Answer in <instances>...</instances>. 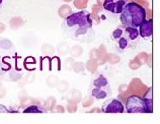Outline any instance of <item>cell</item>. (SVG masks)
<instances>
[{
	"label": "cell",
	"instance_id": "obj_3",
	"mask_svg": "<svg viewBox=\"0 0 160 124\" xmlns=\"http://www.w3.org/2000/svg\"><path fill=\"white\" fill-rule=\"evenodd\" d=\"M126 111L129 113H152L153 106L151 98H141L131 96L126 102Z\"/></svg>",
	"mask_w": 160,
	"mask_h": 124
},
{
	"label": "cell",
	"instance_id": "obj_1",
	"mask_svg": "<svg viewBox=\"0 0 160 124\" xmlns=\"http://www.w3.org/2000/svg\"><path fill=\"white\" fill-rule=\"evenodd\" d=\"M146 19V11L140 4L129 2L120 13V21L124 27L138 28Z\"/></svg>",
	"mask_w": 160,
	"mask_h": 124
},
{
	"label": "cell",
	"instance_id": "obj_11",
	"mask_svg": "<svg viewBox=\"0 0 160 124\" xmlns=\"http://www.w3.org/2000/svg\"><path fill=\"white\" fill-rule=\"evenodd\" d=\"M2 6H3V0H0V9L2 8Z\"/></svg>",
	"mask_w": 160,
	"mask_h": 124
},
{
	"label": "cell",
	"instance_id": "obj_4",
	"mask_svg": "<svg viewBox=\"0 0 160 124\" xmlns=\"http://www.w3.org/2000/svg\"><path fill=\"white\" fill-rule=\"evenodd\" d=\"M111 94H112V89L108 78H104L103 75L98 76L93 80V88H92L91 95L95 99L102 100V99H107L108 96H111Z\"/></svg>",
	"mask_w": 160,
	"mask_h": 124
},
{
	"label": "cell",
	"instance_id": "obj_6",
	"mask_svg": "<svg viewBox=\"0 0 160 124\" xmlns=\"http://www.w3.org/2000/svg\"><path fill=\"white\" fill-rule=\"evenodd\" d=\"M103 113H124L125 107L118 99H108L102 106Z\"/></svg>",
	"mask_w": 160,
	"mask_h": 124
},
{
	"label": "cell",
	"instance_id": "obj_8",
	"mask_svg": "<svg viewBox=\"0 0 160 124\" xmlns=\"http://www.w3.org/2000/svg\"><path fill=\"white\" fill-rule=\"evenodd\" d=\"M139 36L143 39H150L153 33V21L152 19L144 20L143 23L139 25Z\"/></svg>",
	"mask_w": 160,
	"mask_h": 124
},
{
	"label": "cell",
	"instance_id": "obj_2",
	"mask_svg": "<svg viewBox=\"0 0 160 124\" xmlns=\"http://www.w3.org/2000/svg\"><path fill=\"white\" fill-rule=\"evenodd\" d=\"M64 28L73 29L75 36L85 34L86 31L91 30L92 28V19L90 18V14L85 10L75 12L65 19Z\"/></svg>",
	"mask_w": 160,
	"mask_h": 124
},
{
	"label": "cell",
	"instance_id": "obj_5",
	"mask_svg": "<svg viewBox=\"0 0 160 124\" xmlns=\"http://www.w3.org/2000/svg\"><path fill=\"white\" fill-rule=\"evenodd\" d=\"M139 31L138 28H131V27H125L123 29V33L120 39L118 40V47L119 49L124 51L131 48L132 44H135L139 39Z\"/></svg>",
	"mask_w": 160,
	"mask_h": 124
},
{
	"label": "cell",
	"instance_id": "obj_9",
	"mask_svg": "<svg viewBox=\"0 0 160 124\" xmlns=\"http://www.w3.org/2000/svg\"><path fill=\"white\" fill-rule=\"evenodd\" d=\"M31 112H35V113H44L46 111L41 108L39 106H29L24 110V113H31Z\"/></svg>",
	"mask_w": 160,
	"mask_h": 124
},
{
	"label": "cell",
	"instance_id": "obj_10",
	"mask_svg": "<svg viewBox=\"0 0 160 124\" xmlns=\"http://www.w3.org/2000/svg\"><path fill=\"white\" fill-rule=\"evenodd\" d=\"M122 33H123V29H122V28H118L117 30H115V31L112 32V39L113 41H118V40L120 39V37L122 36Z\"/></svg>",
	"mask_w": 160,
	"mask_h": 124
},
{
	"label": "cell",
	"instance_id": "obj_7",
	"mask_svg": "<svg viewBox=\"0 0 160 124\" xmlns=\"http://www.w3.org/2000/svg\"><path fill=\"white\" fill-rule=\"evenodd\" d=\"M127 0H103V9L112 14H120L126 4Z\"/></svg>",
	"mask_w": 160,
	"mask_h": 124
}]
</instances>
